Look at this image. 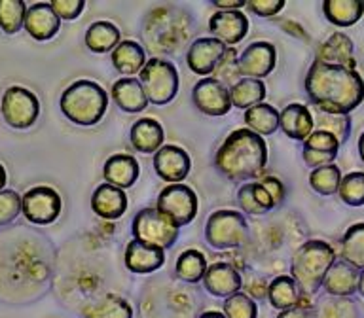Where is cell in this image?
<instances>
[{"mask_svg": "<svg viewBox=\"0 0 364 318\" xmlns=\"http://www.w3.org/2000/svg\"><path fill=\"white\" fill-rule=\"evenodd\" d=\"M306 93L321 112L349 116L364 101V80L355 68L315 59L307 70Z\"/></svg>", "mask_w": 364, "mask_h": 318, "instance_id": "obj_1", "label": "cell"}, {"mask_svg": "<svg viewBox=\"0 0 364 318\" xmlns=\"http://www.w3.org/2000/svg\"><path fill=\"white\" fill-rule=\"evenodd\" d=\"M267 163V144L250 129H237L222 142L215 155L220 175L233 182L258 178Z\"/></svg>", "mask_w": 364, "mask_h": 318, "instance_id": "obj_2", "label": "cell"}, {"mask_svg": "<svg viewBox=\"0 0 364 318\" xmlns=\"http://www.w3.org/2000/svg\"><path fill=\"white\" fill-rule=\"evenodd\" d=\"M59 106L68 121L82 125V127H91L105 118L108 108V95L97 82L76 80L63 91Z\"/></svg>", "mask_w": 364, "mask_h": 318, "instance_id": "obj_3", "label": "cell"}, {"mask_svg": "<svg viewBox=\"0 0 364 318\" xmlns=\"http://www.w3.org/2000/svg\"><path fill=\"white\" fill-rule=\"evenodd\" d=\"M336 261V252L324 241H307L296 250L290 273L301 294H315Z\"/></svg>", "mask_w": 364, "mask_h": 318, "instance_id": "obj_4", "label": "cell"}, {"mask_svg": "<svg viewBox=\"0 0 364 318\" xmlns=\"http://www.w3.org/2000/svg\"><path fill=\"white\" fill-rule=\"evenodd\" d=\"M139 82L146 93L148 102H152L156 106L169 104L178 93V85H181L178 70L175 65L161 57H154L146 61L144 68L141 70Z\"/></svg>", "mask_w": 364, "mask_h": 318, "instance_id": "obj_5", "label": "cell"}, {"mask_svg": "<svg viewBox=\"0 0 364 318\" xmlns=\"http://www.w3.org/2000/svg\"><path fill=\"white\" fill-rule=\"evenodd\" d=\"M249 221L237 210H216L205 226V238L216 250L239 248L249 241Z\"/></svg>", "mask_w": 364, "mask_h": 318, "instance_id": "obj_6", "label": "cell"}, {"mask_svg": "<svg viewBox=\"0 0 364 318\" xmlns=\"http://www.w3.org/2000/svg\"><path fill=\"white\" fill-rule=\"evenodd\" d=\"M2 118L17 131L31 129L40 116V101L33 91L21 85H11L4 91L0 102Z\"/></svg>", "mask_w": 364, "mask_h": 318, "instance_id": "obj_7", "label": "cell"}, {"mask_svg": "<svg viewBox=\"0 0 364 318\" xmlns=\"http://www.w3.org/2000/svg\"><path fill=\"white\" fill-rule=\"evenodd\" d=\"M198 195L190 186L184 184H171L158 195V204L156 209L159 214L176 227L192 224L193 218L198 216Z\"/></svg>", "mask_w": 364, "mask_h": 318, "instance_id": "obj_8", "label": "cell"}, {"mask_svg": "<svg viewBox=\"0 0 364 318\" xmlns=\"http://www.w3.org/2000/svg\"><path fill=\"white\" fill-rule=\"evenodd\" d=\"M131 231H133L135 238H139L142 243L154 244V246L165 250L176 243V238L181 235V227L173 226L167 218L159 214L158 209L146 207V209L136 212V216L133 218Z\"/></svg>", "mask_w": 364, "mask_h": 318, "instance_id": "obj_9", "label": "cell"}, {"mask_svg": "<svg viewBox=\"0 0 364 318\" xmlns=\"http://www.w3.org/2000/svg\"><path fill=\"white\" fill-rule=\"evenodd\" d=\"M63 209L61 195L50 186L31 187L23 195V216L36 226H50L59 218Z\"/></svg>", "mask_w": 364, "mask_h": 318, "instance_id": "obj_10", "label": "cell"}, {"mask_svg": "<svg viewBox=\"0 0 364 318\" xmlns=\"http://www.w3.org/2000/svg\"><path fill=\"white\" fill-rule=\"evenodd\" d=\"M192 99L199 112H203L205 116H213V118L226 116L233 106L230 89L216 78L199 80L192 91Z\"/></svg>", "mask_w": 364, "mask_h": 318, "instance_id": "obj_11", "label": "cell"}, {"mask_svg": "<svg viewBox=\"0 0 364 318\" xmlns=\"http://www.w3.org/2000/svg\"><path fill=\"white\" fill-rule=\"evenodd\" d=\"M190 169H192V159L186 150H182L181 146L167 144L154 153V170L161 180L171 182V184H182Z\"/></svg>", "mask_w": 364, "mask_h": 318, "instance_id": "obj_12", "label": "cell"}, {"mask_svg": "<svg viewBox=\"0 0 364 318\" xmlns=\"http://www.w3.org/2000/svg\"><path fill=\"white\" fill-rule=\"evenodd\" d=\"M228 45L222 44L220 40L216 38H198L193 40V44L190 45V50L186 53L188 68L193 74L199 76H207L213 74L222 62L224 55H226Z\"/></svg>", "mask_w": 364, "mask_h": 318, "instance_id": "obj_13", "label": "cell"}, {"mask_svg": "<svg viewBox=\"0 0 364 318\" xmlns=\"http://www.w3.org/2000/svg\"><path fill=\"white\" fill-rule=\"evenodd\" d=\"M277 62V51L269 42H255L239 55V72L247 78L260 80L273 72Z\"/></svg>", "mask_w": 364, "mask_h": 318, "instance_id": "obj_14", "label": "cell"}, {"mask_svg": "<svg viewBox=\"0 0 364 318\" xmlns=\"http://www.w3.org/2000/svg\"><path fill=\"white\" fill-rule=\"evenodd\" d=\"M124 263L131 273L136 275H148L161 269L165 263V252L159 246L142 243L139 238H133L125 246Z\"/></svg>", "mask_w": 364, "mask_h": 318, "instance_id": "obj_15", "label": "cell"}, {"mask_svg": "<svg viewBox=\"0 0 364 318\" xmlns=\"http://www.w3.org/2000/svg\"><path fill=\"white\" fill-rule=\"evenodd\" d=\"M209 31L222 44L235 45L249 33V17L241 10L216 11L209 19Z\"/></svg>", "mask_w": 364, "mask_h": 318, "instance_id": "obj_16", "label": "cell"}, {"mask_svg": "<svg viewBox=\"0 0 364 318\" xmlns=\"http://www.w3.org/2000/svg\"><path fill=\"white\" fill-rule=\"evenodd\" d=\"M203 286L215 297H232L243 288V278L233 265L226 261H216L207 267L203 277Z\"/></svg>", "mask_w": 364, "mask_h": 318, "instance_id": "obj_17", "label": "cell"}, {"mask_svg": "<svg viewBox=\"0 0 364 318\" xmlns=\"http://www.w3.org/2000/svg\"><path fill=\"white\" fill-rule=\"evenodd\" d=\"M61 19L57 17L50 2H38L27 10L25 16V31L38 42H48L59 33Z\"/></svg>", "mask_w": 364, "mask_h": 318, "instance_id": "obj_18", "label": "cell"}, {"mask_svg": "<svg viewBox=\"0 0 364 318\" xmlns=\"http://www.w3.org/2000/svg\"><path fill=\"white\" fill-rule=\"evenodd\" d=\"M338 152H340V142L334 135H330L326 131H313L304 141L301 155L306 165L317 169V167L332 163L338 158Z\"/></svg>", "mask_w": 364, "mask_h": 318, "instance_id": "obj_19", "label": "cell"}, {"mask_svg": "<svg viewBox=\"0 0 364 318\" xmlns=\"http://www.w3.org/2000/svg\"><path fill=\"white\" fill-rule=\"evenodd\" d=\"M91 209L102 220H118L127 210V195L110 184H101L91 195Z\"/></svg>", "mask_w": 364, "mask_h": 318, "instance_id": "obj_20", "label": "cell"}, {"mask_svg": "<svg viewBox=\"0 0 364 318\" xmlns=\"http://www.w3.org/2000/svg\"><path fill=\"white\" fill-rule=\"evenodd\" d=\"M358 273L357 267L349 265L347 261H334L330 267L326 277H324L323 288L328 295L336 297H351L355 292H358Z\"/></svg>", "mask_w": 364, "mask_h": 318, "instance_id": "obj_21", "label": "cell"}, {"mask_svg": "<svg viewBox=\"0 0 364 318\" xmlns=\"http://www.w3.org/2000/svg\"><path fill=\"white\" fill-rule=\"evenodd\" d=\"M139 172H141L139 161L127 153H116L112 158H108L105 169H102L107 184L119 187V190H127L133 186L139 178Z\"/></svg>", "mask_w": 364, "mask_h": 318, "instance_id": "obj_22", "label": "cell"}, {"mask_svg": "<svg viewBox=\"0 0 364 318\" xmlns=\"http://www.w3.org/2000/svg\"><path fill=\"white\" fill-rule=\"evenodd\" d=\"M131 144L136 152L141 153H156L164 146L165 133L159 121L152 118L136 119L131 127Z\"/></svg>", "mask_w": 364, "mask_h": 318, "instance_id": "obj_23", "label": "cell"}, {"mask_svg": "<svg viewBox=\"0 0 364 318\" xmlns=\"http://www.w3.org/2000/svg\"><path fill=\"white\" fill-rule=\"evenodd\" d=\"M281 129L292 141H306L315 129L313 114L304 104L292 102L281 112Z\"/></svg>", "mask_w": 364, "mask_h": 318, "instance_id": "obj_24", "label": "cell"}, {"mask_svg": "<svg viewBox=\"0 0 364 318\" xmlns=\"http://www.w3.org/2000/svg\"><path fill=\"white\" fill-rule=\"evenodd\" d=\"M112 99L124 112H142L150 104L139 80L122 78L112 85Z\"/></svg>", "mask_w": 364, "mask_h": 318, "instance_id": "obj_25", "label": "cell"}, {"mask_svg": "<svg viewBox=\"0 0 364 318\" xmlns=\"http://www.w3.org/2000/svg\"><path fill=\"white\" fill-rule=\"evenodd\" d=\"M317 61L326 62V65H341V67L355 68L351 38L343 33H334L332 36H328V40L318 48Z\"/></svg>", "mask_w": 364, "mask_h": 318, "instance_id": "obj_26", "label": "cell"}, {"mask_svg": "<svg viewBox=\"0 0 364 318\" xmlns=\"http://www.w3.org/2000/svg\"><path fill=\"white\" fill-rule=\"evenodd\" d=\"M237 201L241 204V209L247 214L252 216L266 214V212L277 207L272 195H269V192L262 186L260 182H247V184L239 187Z\"/></svg>", "mask_w": 364, "mask_h": 318, "instance_id": "obj_27", "label": "cell"}, {"mask_svg": "<svg viewBox=\"0 0 364 318\" xmlns=\"http://www.w3.org/2000/svg\"><path fill=\"white\" fill-rule=\"evenodd\" d=\"M112 65L114 68L122 74L133 76V74H141V70L146 65V53L142 50V45L135 40H124L119 45L112 51Z\"/></svg>", "mask_w": 364, "mask_h": 318, "instance_id": "obj_28", "label": "cell"}, {"mask_svg": "<svg viewBox=\"0 0 364 318\" xmlns=\"http://www.w3.org/2000/svg\"><path fill=\"white\" fill-rule=\"evenodd\" d=\"M84 318H133V307L118 294H107L91 301L82 311Z\"/></svg>", "mask_w": 364, "mask_h": 318, "instance_id": "obj_29", "label": "cell"}, {"mask_svg": "<svg viewBox=\"0 0 364 318\" xmlns=\"http://www.w3.org/2000/svg\"><path fill=\"white\" fill-rule=\"evenodd\" d=\"M323 13L338 27H351L364 16L363 0H324Z\"/></svg>", "mask_w": 364, "mask_h": 318, "instance_id": "obj_30", "label": "cell"}, {"mask_svg": "<svg viewBox=\"0 0 364 318\" xmlns=\"http://www.w3.org/2000/svg\"><path fill=\"white\" fill-rule=\"evenodd\" d=\"M301 297V292L298 288V284L289 275H281L275 277L267 286V300L272 303L273 309L277 311H287L292 307L298 305V301Z\"/></svg>", "mask_w": 364, "mask_h": 318, "instance_id": "obj_31", "label": "cell"}, {"mask_svg": "<svg viewBox=\"0 0 364 318\" xmlns=\"http://www.w3.org/2000/svg\"><path fill=\"white\" fill-rule=\"evenodd\" d=\"M245 125L256 135H273L281 127V112H277L272 104L260 102L249 108L243 116Z\"/></svg>", "mask_w": 364, "mask_h": 318, "instance_id": "obj_32", "label": "cell"}, {"mask_svg": "<svg viewBox=\"0 0 364 318\" xmlns=\"http://www.w3.org/2000/svg\"><path fill=\"white\" fill-rule=\"evenodd\" d=\"M119 38H122V34H119L118 27L110 21H97L85 31V45L93 53L114 51L119 45Z\"/></svg>", "mask_w": 364, "mask_h": 318, "instance_id": "obj_33", "label": "cell"}, {"mask_svg": "<svg viewBox=\"0 0 364 318\" xmlns=\"http://www.w3.org/2000/svg\"><path fill=\"white\" fill-rule=\"evenodd\" d=\"M207 260H205L203 252H199L196 248H190L186 252H182L176 260L175 271L176 277L181 278L182 283L198 284L203 280L205 273H207Z\"/></svg>", "mask_w": 364, "mask_h": 318, "instance_id": "obj_34", "label": "cell"}, {"mask_svg": "<svg viewBox=\"0 0 364 318\" xmlns=\"http://www.w3.org/2000/svg\"><path fill=\"white\" fill-rule=\"evenodd\" d=\"M230 97H232L233 106L249 110L266 99V85L262 84V80L243 78L233 87H230Z\"/></svg>", "mask_w": 364, "mask_h": 318, "instance_id": "obj_35", "label": "cell"}, {"mask_svg": "<svg viewBox=\"0 0 364 318\" xmlns=\"http://www.w3.org/2000/svg\"><path fill=\"white\" fill-rule=\"evenodd\" d=\"M341 258L349 265L364 271V221L353 224L341 237Z\"/></svg>", "mask_w": 364, "mask_h": 318, "instance_id": "obj_36", "label": "cell"}, {"mask_svg": "<svg viewBox=\"0 0 364 318\" xmlns=\"http://www.w3.org/2000/svg\"><path fill=\"white\" fill-rule=\"evenodd\" d=\"M341 172L334 163L323 165L311 170L309 175V186L318 193V195H334L340 190Z\"/></svg>", "mask_w": 364, "mask_h": 318, "instance_id": "obj_37", "label": "cell"}, {"mask_svg": "<svg viewBox=\"0 0 364 318\" xmlns=\"http://www.w3.org/2000/svg\"><path fill=\"white\" fill-rule=\"evenodd\" d=\"M27 6L23 0H0V28L6 34H16L25 27Z\"/></svg>", "mask_w": 364, "mask_h": 318, "instance_id": "obj_38", "label": "cell"}, {"mask_svg": "<svg viewBox=\"0 0 364 318\" xmlns=\"http://www.w3.org/2000/svg\"><path fill=\"white\" fill-rule=\"evenodd\" d=\"M317 131H326L330 135H334L338 142L346 144L349 135H351V118L349 116H341V114H326L318 110L317 116L313 118Z\"/></svg>", "mask_w": 364, "mask_h": 318, "instance_id": "obj_39", "label": "cell"}, {"mask_svg": "<svg viewBox=\"0 0 364 318\" xmlns=\"http://www.w3.org/2000/svg\"><path fill=\"white\" fill-rule=\"evenodd\" d=\"M317 318H358L357 303L349 297H326L318 303Z\"/></svg>", "mask_w": 364, "mask_h": 318, "instance_id": "obj_40", "label": "cell"}, {"mask_svg": "<svg viewBox=\"0 0 364 318\" xmlns=\"http://www.w3.org/2000/svg\"><path fill=\"white\" fill-rule=\"evenodd\" d=\"M338 195L349 207H363L364 204V172H349L341 178Z\"/></svg>", "mask_w": 364, "mask_h": 318, "instance_id": "obj_41", "label": "cell"}, {"mask_svg": "<svg viewBox=\"0 0 364 318\" xmlns=\"http://www.w3.org/2000/svg\"><path fill=\"white\" fill-rule=\"evenodd\" d=\"M226 318H258V305L249 294L237 292L224 301Z\"/></svg>", "mask_w": 364, "mask_h": 318, "instance_id": "obj_42", "label": "cell"}, {"mask_svg": "<svg viewBox=\"0 0 364 318\" xmlns=\"http://www.w3.org/2000/svg\"><path fill=\"white\" fill-rule=\"evenodd\" d=\"M23 212V197L16 190H2L0 192V227L8 226L17 220Z\"/></svg>", "mask_w": 364, "mask_h": 318, "instance_id": "obj_43", "label": "cell"}, {"mask_svg": "<svg viewBox=\"0 0 364 318\" xmlns=\"http://www.w3.org/2000/svg\"><path fill=\"white\" fill-rule=\"evenodd\" d=\"M50 6L57 13L59 19L65 21H74L76 17L82 16L85 2L84 0H51Z\"/></svg>", "mask_w": 364, "mask_h": 318, "instance_id": "obj_44", "label": "cell"}, {"mask_svg": "<svg viewBox=\"0 0 364 318\" xmlns=\"http://www.w3.org/2000/svg\"><path fill=\"white\" fill-rule=\"evenodd\" d=\"M284 0H249L247 8L260 17H273L284 8Z\"/></svg>", "mask_w": 364, "mask_h": 318, "instance_id": "obj_45", "label": "cell"}, {"mask_svg": "<svg viewBox=\"0 0 364 318\" xmlns=\"http://www.w3.org/2000/svg\"><path fill=\"white\" fill-rule=\"evenodd\" d=\"M258 182H260L262 186L266 187L267 192H269V195L273 197L275 204L283 203V199H284L283 182L279 180V178H275V176H264V178H260Z\"/></svg>", "mask_w": 364, "mask_h": 318, "instance_id": "obj_46", "label": "cell"}, {"mask_svg": "<svg viewBox=\"0 0 364 318\" xmlns=\"http://www.w3.org/2000/svg\"><path fill=\"white\" fill-rule=\"evenodd\" d=\"M277 318H311V312L307 307H304L298 301V305L292 307V309H287V311H281L277 314Z\"/></svg>", "mask_w": 364, "mask_h": 318, "instance_id": "obj_47", "label": "cell"}, {"mask_svg": "<svg viewBox=\"0 0 364 318\" xmlns=\"http://www.w3.org/2000/svg\"><path fill=\"white\" fill-rule=\"evenodd\" d=\"M213 6H216V8H222V11H232V10H237V8H243V6H247V2L245 0H213Z\"/></svg>", "mask_w": 364, "mask_h": 318, "instance_id": "obj_48", "label": "cell"}, {"mask_svg": "<svg viewBox=\"0 0 364 318\" xmlns=\"http://www.w3.org/2000/svg\"><path fill=\"white\" fill-rule=\"evenodd\" d=\"M198 318H226V314H224V312H218V311H205V312H201Z\"/></svg>", "mask_w": 364, "mask_h": 318, "instance_id": "obj_49", "label": "cell"}, {"mask_svg": "<svg viewBox=\"0 0 364 318\" xmlns=\"http://www.w3.org/2000/svg\"><path fill=\"white\" fill-rule=\"evenodd\" d=\"M6 182H8V178H6V169H4V165L0 163V192L4 190Z\"/></svg>", "mask_w": 364, "mask_h": 318, "instance_id": "obj_50", "label": "cell"}, {"mask_svg": "<svg viewBox=\"0 0 364 318\" xmlns=\"http://www.w3.org/2000/svg\"><path fill=\"white\" fill-rule=\"evenodd\" d=\"M358 153H360V159L364 161V133L360 135V138H358Z\"/></svg>", "mask_w": 364, "mask_h": 318, "instance_id": "obj_51", "label": "cell"}, {"mask_svg": "<svg viewBox=\"0 0 364 318\" xmlns=\"http://www.w3.org/2000/svg\"><path fill=\"white\" fill-rule=\"evenodd\" d=\"M358 294L364 297V271L360 273V277H358Z\"/></svg>", "mask_w": 364, "mask_h": 318, "instance_id": "obj_52", "label": "cell"}]
</instances>
